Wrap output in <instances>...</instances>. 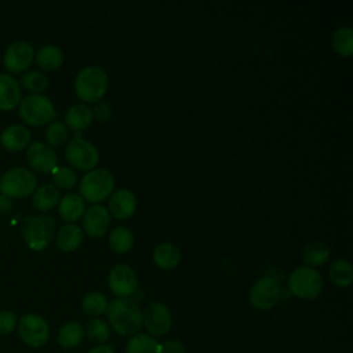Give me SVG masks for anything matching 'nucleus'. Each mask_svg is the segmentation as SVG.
I'll return each instance as SVG.
<instances>
[{"label":"nucleus","mask_w":353,"mask_h":353,"mask_svg":"<svg viewBox=\"0 0 353 353\" xmlns=\"http://www.w3.org/2000/svg\"><path fill=\"white\" fill-rule=\"evenodd\" d=\"M105 313L110 327L120 336H134L142 328V309L130 298H114Z\"/></svg>","instance_id":"obj_1"},{"label":"nucleus","mask_w":353,"mask_h":353,"mask_svg":"<svg viewBox=\"0 0 353 353\" xmlns=\"http://www.w3.org/2000/svg\"><path fill=\"white\" fill-rule=\"evenodd\" d=\"M108 74L95 65L83 68L74 79V92L84 103H92L101 99L108 91Z\"/></svg>","instance_id":"obj_2"},{"label":"nucleus","mask_w":353,"mask_h":353,"mask_svg":"<svg viewBox=\"0 0 353 353\" xmlns=\"http://www.w3.org/2000/svg\"><path fill=\"white\" fill-rule=\"evenodd\" d=\"M21 234L33 251L46 250L55 237V221L47 215H32L23 219Z\"/></svg>","instance_id":"obj_3"},{"label":"nucleus","mask_w":353,"mask_h":353,"mask_svg":"<svg viewBox=\"0 0 353 353\" xmlns=\"http://www.w3.org/2000/svg\"><path fill=\"white\" fill-rule=\"evenodd\" d=\"M19 117L29 125L41 127L54 121L57 112L52 101L43 94H30L18 105Z\"/></svg>","instance_id":"obj_4"},{"label":"nucleus","mask_w":353,"mask_h":353,"mask_svg":"<svg viewBox=\"0 0 353 353\" xmlns=\"http://www.w3.org/2000/svg\"><path fill=\"white\" fill-rule=\"evenodd\" d=\"M113 188V175L105 168H94L83 175L79 183V193L83 200L90 203H101L112 194Z\"/></svg>","instance_id":"obj_5"},{"label":"nucleus","mask_w":353,"mask_h":353,"mask_svg":"<svg viewBox=\"0 0 353 353\" xmlns=\"http://www.w3.org/2000/svg\"><path fill=\"white\" fill-rule=\"evenodd\" d=\"M37 179L34 174L23 167H14L6 171L0 179L1 194L10 199H22L36 190Z\"/></svg>","instance_id":"obj_6"},{"label":"nucleus","mask_w":353,"mask_h":353,"mask_svg":"<svg viewBox=\"0 0 353 353\" xmlns=\"http://www.w3.org/2000/svg\"><path fill=\"white\" fill-rule=\"evenodd\" d=\"M324 287L321 274L309 266L296 268L288 277V288L292 295L301 299L317 298Z\"/></svg>","instance_id":"obj_7"},{"label":"nucleus","mask_w":353,"mask_h":353,"mask_svg":"<svg viewBox=\"0 0 353 353\" xmlns=\"http://www.w3.org/2000/svg\"><path fill=\"white\" fill-rule=\"evenodd\" d=\"M18 334L29 347H41L50 339V325L44 317L36 313L23 314L17 324Z\"/></svg>","instance_id":"obj_8"},{"label":"nucleus","mask_w":353,"mask_h":353,"mask_svg":"<svg viewBox=\"0 0 353 353\" xmlns=\"http://www.w3.org/2000/svg\"><path fill=\"white\" fill-rule=\"evenodd\" d=\"M65 157L70 165L83 171H91L99 163V152L95 145L81 137H74L68 142Z\"/></svg>","instance_id":"obj_9"},{"label":"nucleus","mask_w":353,"mask_h":353,"mask_svg":"<svg viewBox=\"0 0 353 353\" xmlns=\"http://www.w3.org/2000/svg\"><path fill=\"white\" fill-rule=\"evenodd\" d=\"M280 294L279 283L270 276H262L250 290V302L258 310H270L277 305Z\"/></svg>","instance_id":"obj_10"},{"label":"nucleus","mask_w":353,"mask_h":353,"mask_svg":"<svg viewBox=\"0 0 353 353\" xmlns=\"http://www.w3.org/2000/svg\"><path fill=\"white\" fill-rule=\"evenodd\" d=\"M171 324L172 319L168 307L159 301L148 303L142 310V325H145L146 331L153 338L167 335L171 330Z\"/></svg>","instance_id":"obj_11"},{"label":"nucleus","mask_w":353,"mask_h":353,"mask_svg":"<svg viewBox=\"0 0 353 353\" xmlns=\"http://www.w3.org/2000/svg\"><path fill=\"white\" fill-rule=\"evenodd\" d=\"M26 160L29 167L39 174H50L58 167V157L51 146L34 141L26 148Z\"/></svg>","instance_id":"obj_12"},{"label":"nucleus","mask_w":353,"mask_h":353,"mask_svg":"<svg viewBox=\"0 0 353 353\" xmlns=\"http://www.w3.org/2000/svg\"><path fill=\"white\" fill-rule=\"evenodd\" d=\"M109 290L119 298L132 295L138 287V279L131 266L125 263L114 265L108 274Z\"/></svg>","instance_id":"obj_13"},{"label":"nucleus","mask_w":353,"mask_h":353,"mask_svg":"<svg viewBox=\"0 0 353 353\" xmlns=\"http://www.w3.org/2000/svg\"><path fill=\"white\" fill-rule=\"evenodd\" d=\"M34 59L33 46L28 41L11 43L3 54V65L10 73H21L26 70Z\"/></svg>","instance_id":"obj_14"},{"label":"nucleus","mask_w":353,"mask_h":353,"mask_svg":"<svg viewBox=\"0 0 353 353\" xmlns=\"http://www.w3.org/2000/svg\"><path fill=\"white\" fill-rule=\"evenodd\" d=\"M110 226V214L106 207L94 204L83 214V229L90 237H102Z\"/></svg>","instance_id":"obj_15"},{"label":"nucleus","mask_w":353,"mask_h":353,"mask_svg":"<svg viewBox=\"0 0 353 353\" xmlns=\"http://www.w3.org/2000/svg\"><path fill=\"white\" fill-rule=\"evenodd\" d=\"M137 208V197L130 189H117L109 199V214L116 219H128Z\"/></svg>","instance_id":"obj_16"},{"label":"nucleus","mask_w":353,"mask_h":353,"mask_svg":"<svg viewBox=\"0 0 353 353\" xmlns=\"http://www.w3.org/2000/svg\"><path fill=\"white\" fill-rule=\"evenodd\" d=\"M22 99V90L15 77L8 73H0V110L10 112L15 109Z\"/></svg>","instance_id":"obj_17"},{"label":"nucleus","mask_w":353,"mask_h":353,"mask_svg":"<svg viewBox=\"0 0 353 353\" xmlns=\"http://www.w3.org/2000/svg\"><path fill=\"white\" fill-rule=\"evenodd\" d=\"M32 142L30 131L21 124H12L4 128L0 135V143L6 150L21 152L26 149Z\"/></svg>","instance_id":"obj_18"},{"label":"nucleus","mask_w":353,"mask_h":353,"mask_svg":"<svg viewBox=\"0 0 353 353\" xmlns=\"http://www.w3.org/2000/svg\"><path fill=\"white\" fill-rule=\"evenodd\" d=\"M59 189L54 183H43L33 192L32 207L39 212H46L52 210L59 203Z\"/></svg>","instance_id":"obj_19"},{"label":"nucleus","mask_w":353,"mask_h":353,"mask_svg":"<svg viewBox=\"0 0 353 353\" xmlns=\"http://www.w3.org/2000/svg\"><path fill=\"white\" fill-rule=\"evenodd\" d=\"M84 211H85V201L80 194L68 193L59 199L58 212L63 221H69L70 223H73L74 221L83 216Z\"/></svg>","instance_id":"obj_20"},{"label":"nucleus","mask_w":353,"mask_h":353,"mask_svg":"<svg viewBox=\"0 0 353 353\" xmlns=\"http://www.w3.org/2000/svg\"><path fill=\"white\" fill-rule=\"evenodd\" d=\"M84 233L83 229L76 223H66L59 228L55 234V243L59 250L69 252L74 251L83 243Z\"/></svg>","instance_id":"obj_21"},{"label":"nucleus","mask_w":353,"mask_h":353,"mask_svg":"<svg viewBox=\"0 0 353 353\" xmlns=\"http://www.w3.org/2000/svg\"><path fill=\"white\" fill-rule=\"evenodd\" d=\"M92 120L94 113L87 103H74L65 113V125L74 131L87 128Z\"/></svg>","instance_id":"obj_22"},{"label":"nucleus","mask_w":353,"mask_h":353,"mask_svg":"<svg viewBox=\"0 0 353 353\" xmlns=\"http://www.w3.org/2000/svg\"><path fill=\"white\" fill-rule=\"evenodd\" d=\"M153 261L160 269L171 270L176 268L181 261V251L172 243H160L153 250Z\"/></svg>","instance_id":"obj_23"},{"label":"nucleus","mask_w":353,"mask_h":353,"mask_svg":"<svg viewBox=\"0 0 353 353\" xmlns=\"http://www.w3.org/2000/svg\"><path fill=\"white\" fill-rule=\"evenodd\" d=\"M63 51L52 44H47L41 47L36 54H34V61L36 63L47 72H54L59 69L63 63Z\"/></svg>","instance_id":"obj_24"},{"label":"nucleus","mask_w":353,"mask_h":353,"mask_svg":"<svg viewBox=\"0 0 353 353\" xmlns=\"http://www.w3.org/2000/svg\"><path fill=\"white\" fill-rule=\"evenodd\" d=\"M330 247L323 241H312L302 250V261L305 266L319 268L330 259Z\"/></svg>","instance_id":"obj_25"},{"label":"nucleus","mask_w":353,"mask_h":353,"mask_svg":"<svg viewBox=\"0 0 353 353\" xmlns=\"http://www.w3.org/2000/svg\"><path fill=\"white\" fill-rule=\"evenodd\" d=\"M84 338V330L77 321H68L61 325L57 341L63 349H73L81 343Z\"/></svg>","instance_id":"obj_26"},{"label":"nucleus","mask_w":353,"mask_h":353,"mask_svg":"<svg viewBox=\"0 0 353 353\" xmlns=\"http://www.w3.org/2000/svg\"><path fill=\"white\" fill-rule=\"evenodd\" d=\"M328 277L332 284L341 288H346L353 281V268L347 259H335L328 269Z\"/></svg>","instance_id":"obj_27"},{"label":"nucleus","mask_w":353,"mask_h":353,"mask_svg":"<svg viewBox=\"0 0 353 353\" xmlns=\"http://www.w3.org/2000/svg\"><path fill=\"white\" fill-rule=\"evenodd\" d=\"M108 243L112 251L117 254H125L134 245L132 232L125 226H117L110 232Z\"/></svg>","instance_id":"obj_28"},{"label":"nucleus","mask_w":353,"mask_h":353,"mask_svg":"<svg viewBox=\"0 0 353 353\" xmlns=\"http://www.w3.org/2000/svg\"><path fill=\"white\" fill-rule=\"evenodd\" d=\"M108 298L97 291L88 292L81 299V310L90 317H99L108 309Z\"/></svg>","instance_id":"obj_29"},{"label":"nucleus","mask_w":353,"mask_h":353,"mask_svg":"<svg viewBox=\"0 0 353 353\" xmlns=\"http://www.w3.org/2000/svg\"><path fill=\"white\" fill-rule=\"evenodd\" d=\"M125 353H160V343L148 334H137L128 339Z\"/></svg>","instance_id":"obj_30"},{"label":"nucleus","mask_w":353,"mask_h":353,"mask_svg":"<svg viewBox=\"0 0 353 353\" xmlns=\"http://www.w3.org/2000/svg\"><path fill=\"white\" fill-rule=\"evenodd\" d=\"M334 50L341 57H350L353 54V30L349 26L338 28L331 37Z\"/></svg>","instance_id":"obj_31"},{"label":"nucleus","mask_w":353,"mask_h":353,"mask_svg":"<svg viewBox=\"0 0 353 353\" xmlns=\"http://www.w3.org/2000/svg\"><path fill=\"white\" fill-rule=\"evenodd\" d=\"M84 332L90 341L98 345H102L109 339L110 328H109V324L101 317H92L91 320L87 321Z\"/></svg>","instance_id":"obj_32"},{"label":"nucleus","mask_w":353,"mask_h":353,"mask_svg":"<svg viewBox=\"0 0 353 353\" xmlns=\"http://www.w3.org/2000/svg\"><path fill=\"white\" fill-rule=\"evenodd\" d=\"M46 139L47 145L51 148H61L69 139V130L63 121L54 120L48 124L46 130Z\"/></svg>","instance_id":"obj_33"},{"label":"nucleus","mask_w":353,"mask_h":353,"mask_svg":"<svg viewBox=\"0 0 353 353\" xmlns=\"http://www.w3.org/2000/svg\"><path fill=\"white\" fill-rule=\"evenodd\" d=\"M19 85L32 94H41L48 85V79L39 70H29L22 74Z\"/></svg>","instance_id":"obj_34"},{"label":"nucleus","mask_w":353,"mask_h":353,"mask_svg":"<svg viewBox=\"0 0 353 353\" xmlns=\"http://www.w3.org/2000/svg\"><path fill=\"white\" fill-rule=\"evenodd\" d=\"M52 181L58 189L69 190L76 185V174L69 167H57L52 171Z\"/></svg>","instance_id":"obj_35"},{"label":"nucleus","mask_w":353,"mask_h":353,"mask_svg":"<svg viewBox=\"0 0 353 353\" xmlns=\"http://www.w3.org/2000/svg\"><path fill=\"white\" fill-rule=\"evenodd\" d=\"M18 324L17 314L11 310L0 312V335H10Z\"/></svg>","instance_id":"obj_36"},{"label":"nucleus","mask_w":353,"mask_h":353,"mask_svg":"<svg viewBox=\"0 0 353 353\" xmlns=\"http://www.w3.org/2000/svg\"><path fill=\"white\" fill-rule=\"evenodd\" d=\"M160 353H186V349L179 341L168 339L160 345Z\"/></svg>","instance_id":"obj_37"},{"label":"nucleus","mask_w":353,"mask_h":353,"mask_svg":"<svg viewBox=\"0 0 353 353\" xmlns=\"http://www.w3.org/2000/svg\"><path fill=\"white\" fill-rule=\"evenodd\" d=\"M92 113H94V116L97 117V120L101 121V123L108 121V120L110 119V116H112L110 106H109L108 103H105V102L98 103V105L92 109Z\"/></svg>","instance_id":"obj_38"},{"label":"nucleus","mask_w":353,"mask_h":353,"mask_svg":"<svg viewBox=\"0 0 353 353\" xmlns=\"http://www.w3.org/2000/svg\"><path fill=\"white\" fill-rule=\"evenodd\" d=\"M14 208V201L12 199L0 194V214H10Z\"/></svg>","instance_id":"obj_39"},{"label":"nucleus","mask_w":353,"mask_h":353,"mask_svg":"<svg viewBox=\"0 0 353 353\" xmlns=\"http://www.w3.org/2000/svg\"><path fill=\"white\" fill-rule=\"evenodd\" d=\"M87 353H114V350L110 346L106 345H98L92 349H90Z\"/></svg>","instance_id":"obj_40"}]
</instances>
